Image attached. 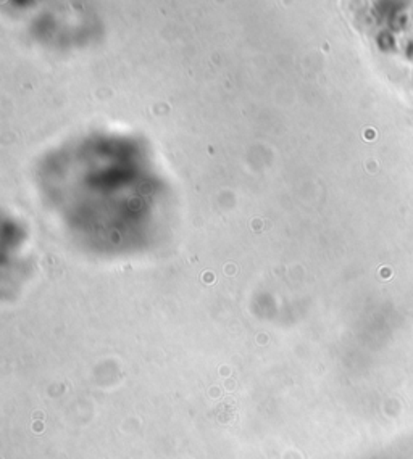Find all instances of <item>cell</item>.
I'll use <instances>...</instances> for the list:
<instances>
[{
	"label": "cell",
	"mask_w": 413,
	"mask_h": 459,
	"mask_svg": "<svg viewBox=\"0 0 413 459\" xmlns=\"http://www.w3.org/2000/svg\"><path fill=\"white\" fill-rule=\"evenodd\" d=\"M232 416H234V409H232L230 405L220 406L218 411H217V417L221 422H228Z\"/></svg>",
	"instance_id": "cell-1"
}]
</instances>
